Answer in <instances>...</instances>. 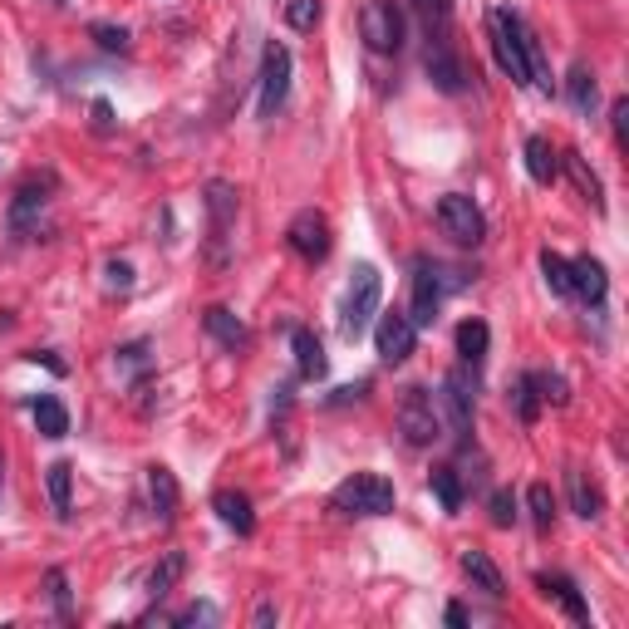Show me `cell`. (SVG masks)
<instances>
[{"mask_svg": "<svg viewBox=\"0 0 629 629\" xmlns=\"http://www.w3.org/2000/svg\"><path fill=\"white\" fill-rule=\"evenodd\" d=\"M487 40H492V55L502 64V74H507L512 84H531V59H526L531 30H526V20H521L516 10L497 5V10L487 15Z\"/></svg>", "mask_w": 629, "mask_h": 629, "instance_id": "obj_1", "label": "cell"}, {"mask_svg": "<svg viewBox=\"0 0 629 629\" xmlns=\"http://www.w3.org/2000/svg\"><path fill=\"white\" fill-rule=\"evenodd\" d=\"M330 507L344 516H389L394 512V482L379 472H354L335 487Z\"/></svg>", "mask_w": 629, "mask_h": 629, "instance_id": "obj_2", "label": "cell"}, {"mask_svg": "<svg viewBox=\"0 0 629 629\" xmlns=\"http://www.w3.org/2000/svg\"><path fill=\"white\" fill-rule=\"evenodd\" d=\"M202 207H207V261L222 271L227 266V246H231V227H236V212H241V192L231 187V182H207V197H202Z\"/></svg>", "mask_w": 629, "mask_h": 629, "instance_id": "obj_3", "label": "cell"}, {"mask_svg": "<svg viewBox=\"0 0 629 629\" xmlns=\"http://www.w3.org/2000/svg\"><path fill=\"white\" fill-rule=\"evenodd\" d=\"M399 433L408 448H428L443 438V413H438V399L428 389H403L399 399Z\"/></svg>", "mask_w": 629, "mask_h": 629, "instance_id": "obj_4", "label": "cell"}, {"mask_svg": "<svg viewBox=\"0 0 629 629\" xmlns=\"http://www.w3.org/2000/svg\"><path fill=\"white\" fill-rule=\"evenodd\" d=\"M379 271L374 266H354V281L344 290V310H340V335L344 340H359L379 310Z\"/></svg>", "mask_w": 629, "mask_h": 629, "instance_id": "obj_5", "label": "cell"}, {"mask_svg": "<svg viewBox=\"0 0 629 629\" xmlns=\"http://www.w3.org/2000/svg\"><path fill=\"white\" fill-rule=\"evenodd\" d=\"M359 35L374 55H399L403 50V10L394 0H369L359 10Z\"/></svg>", "mask_w": 629, "mask_h": 629, "instance_id": "obj_6", "label": "cell"}, {"mask_svg": "<svg viewBox=\"0 0 629 629\" xmlns=\"http://www.w3.org/2000/svg\"><path fill=\"white\" fill-rule=\"evenodd\" d=\"M438 227H443V236H453L458 246H477L487 236V217H482V207L467 192H448L438 202Z\"/></svg>", "mask_w": 629, "mask_h": 629, "instance_id": "obj_7", "label": "cell"}, {"mask_svg": "<svg viewBox=\"0 0 629 629\" xmlns=\"http://www.w3.org/2000/svg\"><path fill=\"white\" fill-rule=\"evenodd\" d=\"M286 246L300 256V261H325V256H330V246H335L325 212H315V207L295 212V217H290V227H286Z\"/></svg>", "mask_w": 629, "mask_h": 629, "instance_id": "obj_8", "label": "cell"}, {"mask_svg": "<svg viewBox=\"0 0 629 629\" xmlns=\"http://www.w3.org/2000/svg\"><path fill=\"white\" fill-rule=\"evenodd\" d=\"M286 94H290V50L281 45V40H271V45H266V55H261V99H256L261 118L281 114Z\"/></svg>", "mask_w": 629, "mask_h": 629, "instance_id": "obj_9", "label": "cell"}, {"mask_svg": "<svg viewBox=\"0 0 629 629\" xmlns=\"http://www.w3.org/2000/svg\"><path fill=\"white\" fill-rule=\"evenodd\" d=\"M443 295H448L443 266L418 261V271H413V310H408V320H413L418 330H423V325H433V320H438V310H443Z\"/></svg>", "mask_w": 629, "mask_h": 629, "instance_id": "obj_10", "label": "cell"}, {"mask_svg": "<svg viewBox=\"0 0 629 629\" xmlns=\"http://www.w3.org/2000/svg\"><path fill=\"white\" fill-rule=\"evenodd\" d=\"M413 344H418V325H413L403 310L379 315V325H374V349H379L384 364H403V359L413 354Z\"/></svg>", "mask_w": 629, "mask_h": 629, "instance_id": "obj_11", "label": "cell"}, {"mask_svg": "<svg viewBox=\"0 0 629 629\" xmlns=\"http://www.w3.org/2000/svg\"><path fill=\"white\" fill-rule=\"evenodd\" d=\"M438 413H448V423H453V433L467 438L472 433V413H477V399H472V379L453 369L448 379H443V394H438Z\"/></svg>", "mask_w": 629, "mask_h": 629, "instance_id": "obj_12", "label": "cell"}, {"mask_svg": "<svg viewBox=\"0 0 629 629\" xmlns=\"http://www.w3.org/2000/svg\"><path fill=\"white\" fill-rule=\"evenodd\" d=\"M423 64H428V74H433V84H438L443 94H462V89H467V69H462V59L448 50V40H433Z\"/></svg>", "mask_w": 629, "mask_h": 629, "instance_id": "obj_13", "label": "cell"}, {"mask_svg": "<svg viewBox=\"0 0 629 629\" xmlns=\"http://www.w3.org/2000/svg\"><path fill=\"white\" fill-rule=\"evenodd\" d=\"M462 575H467L482 595H492V600H502V595H507L502 571H497V566H492V556H487V551H477V546H467V551H462Z\"/></svg>", "mask_w": 629, "mask_h": 629, "instance_id": "obj_14", "label": "cell"}, {"mask_svg": "<svg viewBox=\"0 0 629 629\" xmlns=\"http://www.w3.org/2000/svg\"><path fill=\"white\" fill-rule=\"evenodd\" d=\"M605 290H610V276H605V266H600L595 256L571 261V295H580L585 305H600V300H605Z\"/></svg>", "mask_w": 629, "mask_h": 629, "instance_id": "obj_15", "label": "cell"}, {"mask_svg": "<svg viewBox=\"0 0 629 629\" xmlns=\"http://www.w3.org/2000/svg\"><path fill=\"white\" fill-rule=\"evenodd\" d=\"M526 172H531V182H541V187L556 182V172H561V153L551 148V138H541V133L526 138Z\"/></svg>", "mask_w": 629, "mask_h": 629, "instance_id": "obj_16", "label": "cell"}, {"mask_svg": "<svg viewBox=\"0 0 629 629\" xmlns=\"http://www.w3.org/2000/svg\"><path fill=\"white\" fill-rule=\"evenodd\" d=\"M202 325H207V335L217 344H227V349H246V340H251V330L231 315L227 305H212L207 315H202Z\"/></svg>", "mask_w": 629, "mask_h": 629, "instance_id": "obj_17", "label": "cell"}, {"mask_svg": "<svg viewBox=\"0 0 629 629\" xmlns=\"http://www.w3.org/2000/svg\"><path fill=\"white\" fill-rule=\"evenodd\" d=\"M290 344H295V369H300V379H325L330 359H325L320 340H315L310 330H290Z\"/></svg>", "mask_w": 629, "mask_h": 629, "instance_id": "obj_18", "label": "cell"}, {"mask_svg": "<svg viewBox=\"0 0 629 629\" xmlns=\"http://www.w3.org/2000/svg\"><path fill=\"white\" fill-rule=\"evenodd\" d=\"M536 585H541L546 595H556V600H561V610L571 615L575 625H590V605L580 600V590H575V580H571V575H541Z\"/></svg>", "mask_w": 629, "mask_h": 629, "instance_id": "obj_19", "label": "cell"}, {"mask_svg": "<svg viewBox=\"0 0 629 629\" xmlns=\"http://www.w3.org/2000/svg\"><path fill=\"white\" fill-rule=\"evenodd\" d=\"M148 502H153V512L158 521H172L177 516V477H172L168 467H148Z\"/></svg>", "mask_w": 629, "mask_h": 629, "instance_id": "obj_20", "label": "cell"}, {"mask_svg": "<svg viewBox=\"0 0 629 629\" xmlns=\"http://www.w3.org/2000/svg\"><path fill=\"white\" fill-rule=\"evenodd\" d=\"M212 512L222 516L236 536H251V531H256V512H251V502H246L241 492H217V497H212Z\"/></svg>", "mask_w": 629, "mask_h": 629, "instance_id": "obj_21", "label": "cell"}, {"mask_svg": "<svg viewBox=\"0 0 629 629\" xmlns=\"http://www.w3.org/2000/svg\"><path fill=\"white\" fill-rule=\"evenodd\" d=\"M566 99H571L575 114H595V104H600V84H595V74L585 69V64H571V74H566Z\"/></svg>", "mask_w": 629, "mask_h": 629, "instance_id": "obj_22", "label": "cell"}, {"mask_svg": "<svg viewBox=\"0 0 629 629\" xmlns=\"http://www.w3.org/2000/svg\"><path fill=\"white\" fill-rule=\"evenodd\" d=\"M487 344H492V330L482 325V320H462L458 325V354H462V364H482L487 359Z\"/></svg>", "mask_w": 629, "mask_h": 629, "instance_id": "obj_23", "label": "cell"}, {"mask_svg": "<svg viewBox=\"0 0 629 629\" xmlns=\"http://www.w3.org/2000/svg\"><path fill=\"white\" fill-rule=\"evenodd\" d=\"M561 163H566V172L575 177V187L585 192V202H590L595 212H605V192H600V177L590 172V163H585L580 153H561Z\"/></svg>", "mask_w": 629, "mask_h": 629, "instance_id": "obj_24", "label": "cell"}, {"mask_svg": "<svg viewBox=\"0 0 629 629\" xmlns=\"http://www.w3.org/2000/svg\"><path fill=\"white\" fill-rule=\"evenodd\" d=\"M182 571H187V556H182V551H168V556L148 571V595H153V600H163L172 585L182 580Z\"/></svg>", "mask_w": 629, "mask_h": 629, "instance_id": "obj_25", "label": "cell"}, {"mask_svg": "<svg viewBox=\"0 0 629 629\" xmlns=\"http://www.w3.org/2000/svg\"><path fill=\"white\" fill-rule=\"evenodd\" d=\"M40 212H45V187H35V182H30V187H20V192H15V202H10V227L25 231L35 217H40Z\"/></svg>", "mask_w": 629, "mask_h": 629, "instance_id": "obj_26", "label": "cell"}, {"mask_svg": "<svg viewBox=\"0 0 629 629\" xmlns=\"http://www.w3.org/2000/svg\"><path fill=\"white\" fill-rule=\"evenodd\" d=\"M566 487H571V507L575 516H585V521H595L600 516V487L595 482H585V472H566Z\"/></svg>", "mask_w": 629, "mask_h": 629, "instance_id": "obj_27", "label": "cell"}, {"mask_svg": "<svg viewBox=\"0 0 629 629\" xmlns=\"http://www.w3.org/2000/svg\"><path fill=\"white\" fill-rule=\"evenodd\" d=\"M35 428H40L45 438H64V433H69V408L59 399H50V394L35 399Z\"/></svg>", "mask_w": 629, "mask_h": 629, "instance_id": "obj_28", "label": "cell"}, {"mask_svg": "<svg viewBox=\"0 0 629 629\" xmlns=\"http://www.w3.org/2000/svg\"><path fill=\"white\" fill-rule=\"evenodd\" d=\"M45 487H50V507L59 516H69V487H74V467L69 462H50L45 467Z\"/></svg>", "mask_w": 629, "mask_h": 629, "instance_id": "obj_29", "label": "cell"}, {"mask_svg": "<svg viewBox=\"0 0 629 629\" xmlns=\"http://www.w3.org/2000/svg\"><path fill=\"white\" fill-rule=\"evenodd\" d=\"M433 492H438V502H443V512L448 516H458L462 512V482H458V472L453 467H433Z\"/></svg>", "mask_w": 629, "mask_h": 629, "instance_id": "obj_30", "label": "cell"}, {"mask_svg": "<svg viewBox=\"0 0 629 629\" xmlns=\"http://www.w3.org/2000/svg\"><path fill=\"white\" fill-rule=\"evenodd\" d=\"M526 507H531L536 531H551V521H556V497H551V487H546V482H531V492H526Z\"/></svg>", "mask_w": 629, "mask_h": 629, "instance_id": "obj_31", "label": "cell"}, {"mask_svg": "<svg viewBox=\"0 0 629 629\" xmlns=\"http://www.w3.org/2000/svg\"><path fill=\"white\" fill-rule=\"evenodd\" d=\"M541 276H546V286L556 290V295H571V261L566 256L541 251Z\"/></svg>", "mask_w": 629, "mask_h": 629, "instance_id": "obj_32", "label": "cell"}, {"mask_svg": "<svg viewBox=\"0 0 629 629\" xmlns=\"http://www.w3.org/2000/svg\"><path fill=\"white\" fill-rule=\"evenodd\" d=\"M512 408H516V418H521V423H531V418L541 413V394H536L531 374H521V379L512 384Z\"/></svg>", "mask_w": 629, "mask_h": 629, "instance_id": "obj_33", "label": "cell"}, {"mask_svg": "<svg viewBox=\"0 0 629 629\" xmlns=\"http://www.w3.org/2000/svg\"><path fill=\"white\" fill-rule=\"evenodd\" d=\"M286 25L290 30H315V25H320V0H290Z\"/></svg>", "mask_w": 629, "mask_h": 629, "instance_id": "obj_34", "label": "cell"}, {"mask_svg": "<svg viewBox=\"0 0 629 629\" xmlns=\"http://www.w3.org/2000/svg\"><path fill=\"white\" fill-rule=\"evenodd\" d=\"M531 384L541 389V403H556V408H566V403H571L566 379H561V374H531Z\"/></svg>", "mask_w": 629, "mask_h": 629, "instance_id": "obj_35", "label": "cell"}, {"mask_svg": "<svg viewBox=\"0 0 629 629\" xmlns=\"http://www.w3.org/2000/svg\"><path fill=\"white\" fill-rule=\"evenodd\" d=\"M45 585H50V600H55L59 620H69V575L55 566V571H45Z\"/></svg>", "mask_w": 629, "mask_h": 629, "instance_id": "obj_36", "label": "cell"}, {"mask_svg": "<svg viewBox=\"0 0 629 629\" xmlns=\"http://www.w3.org/2000/svg\"><path fill=\"white\" fill-rule=\"evenodd\" d=\"M94 40H99V50H109V55H123V50H128V30H118V25H94Z\"/></svg>", "mask_w": 629, "mask_h": 629, "instance_id": "obj_37", "label": "cell"}, {"mask_svg": "<svg viewBox=\"0 0 629 629\" xmlns=\"http://www.w3.org/2000/svg\"><path fill=\"white\" fill-rule=\"evenodd\" d=\"M492 526H512L516 521V502H512V492H492Z\"/></svg>", "mask_w": 629, "mask_h": 629, "instance_id": "obj_38", "label": "cell"}, {"mask_svg": "<svg viewBox=\"0 0 629 629\" xmlns=\"http://www.w3.org/2000/svg\"><path fill=\"white\" fill-rule=\"evenodd\" d=\"M212 620H217V610H212V605H192V610H182L172 625H212Z\"/></svg>", "mask_w": 629, "mask_h": 629, "instance_id": "obj_39", "label": "cell"}, {"mask_svg": "<svg viewBox=\"0 0 629 629\" xmlns=\"http://www.w3.org/2000/svg\"><path fill=\"white\" fill-rule=\"evenodd\" d=\"M118 364L123 369H143L148 364V344L138 340V344H128V349H118Z\"/></svg>", "mask_w": 629, "mask_h": 629, "instance_id": "obj_40", "label": "cell"}, {"mask_svg": "<svg viewBox=\"0 0 629 629\" xmlns=\"http://www.w3.org/2000/svg\"><path fill=\"white\" fill-rule=\"evenodd\" d=\"M625 118H629V99H615V109H610V128H615V143H625Z\"/></svg>", "mask_w": 629, "mask_h": 629, "instance_id": "obj_41", "label": "cell"}, {"mask_svg": "<svg viewBox=\"0 0 629 629\" xmlns=\"http://www.w3.org/2000/svg\"><path fill=\"white\" fill-rule=\"evenodd\" d=\"M109 281H114L118 290H128L133 286V266H128V261H109Z\"/></svg>", "mask_w": 629, "mask_h": 629, "instance_id": "obj_42", "label": "cell"}, {"mask_svg": "<svg viewBox=\"0 0 629 629\" xmlns=\"http://www.w3.org/2000/svg\"><path fill=\"white\" fill-rule=\"evenodd\" d=\"M418 5H423L433 20H448V10H453V0H418Z\"/></svg>", "mask_w": 629, "mask_h": 629, "instance_id": "obj_43", "label": "cell"}, {"mask_svg": "<svg viewBox=\"0 0 629 629\" xmlns=\"http://www.w3.org/2000/svg\"><path fill=\"white\" fill-rule=\"evenodd\" d=\"M448 625H453V629L467 625V610H462V605H448Z\"/></svg>", "mask_w": 629, "mask_h": 629, "instance_id": "obj_44", "label": "cell"}, {"mask_svg": "<svg viewBox=\"0 0 629 629\" xmlns=\"http://www.w3.org/2000/svg\"><path fill=\"white\" fill-rule=\"evenodd\" d=\"M276 620V605H256V625H271Z\"/></svg>", "mask_w": 629, "mask_h": 629, "instance_id": "obj_45", "label": "cell"}, {"mask_svg": "<svg viewBox=\"0 0 629 629\" xmlns=\"http://www.w3.org/2000/svg\"><path fill=\"white\" fill-rule=\"evenodd\" d=\"M94 118H99V128H104V133H109V104H104V99H99V104H94Z\"/></svg>", "mask_w": 629, "mask_h": 629, "instance_id": "obj_46", "label": "cell"}, {"mask_svg": "<svg viewBox=\"0 0 629 629\" xmlns=\"http://www.w3.org/2000/svg\"><path fill=\"white\" fill-rule=\"evenodd\" d=\"M0 487H5V448H0Z\"/></svg>", "mask_w": 629, "mask_h": 629, "instance_id": "obj_47", "label": "cell"}]
</instances>
